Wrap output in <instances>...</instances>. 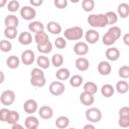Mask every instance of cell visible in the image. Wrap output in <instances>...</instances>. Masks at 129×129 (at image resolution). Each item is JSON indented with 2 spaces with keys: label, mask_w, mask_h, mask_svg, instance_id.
<instances>
[{
  "label": "cell",
  "mask_w": 129,
  "mask_h": 129,
  "mask_svg": "<svg viewBox=\"0 0 129 129\" xmlns=\"http://www.w3.org/2000/svg\"><path fill=\"white\" fill-rule=\"evenodd\" d=\"M31 83L34 86L42 87L46 82L43 72L37 68H34L31 72Z\"/></svg>",
  "instance_id": "6da1fadb"
},
{
  "label": "cell",
  "mask_w": 129,
  "mask_h": 129,
  "mask_svg": "<svg viewBox=\"0 0 129 129\" xmlns=\"http://www.w3.org/2000/svg\"><path fill=\"white\" fill-rule=\"evenodd\" d=\"M89 24L93 27H104L107 24V19L105 15H90L88 18Z\"/></svg>",
  "instance_id": "7a4b0ae2"
},
{
  "label": "cell",
  "mask_w": 129,
  "mask_h": 129,
  "mask_svg": "<svg viewBox=\"0 0 129 129\" xmlns=\"http://www.w3.org/2000/svg\"><path fill=\"white\" fill-rule=\"evenodd\" d=\"M83 30L80 27L76 26L67 29L64 33L65 37L71 40H78L82 38L83 36Z\"/></svg>",
  "instance_id": "3957f363"
},
{
  "label": "cell",
  "mask_w": 129,
  "mask_h": 129,
  "mask_svg": "<svg viewBox=\"0 0 129 129\" xmlns=\"http://www.w3.org/2000/svg\"><path fill=\"white\" fill-rule=\"evenodd\" d=\"M86 116L89 121L96 122L101 119L102 113L99 109L93 107L88 109L86 111Z\"/></svg>",
  "instance_id": "277c9868"
},
{
  "label": "cell",
  "mask_w": 129,
  "mask_h": 129,
  "mask_svg": "<svg viewBox=\"0 0 129 129\" xmlns=\"http://www.w3.org/2000/svg\"><path fill=\"white\" fill-rule=\"evenodd\" d=\"M15 95L14 93L11 90L4 91L1 97V102L5 105L11 104L14 101Z\"/></svg>",
  "instance_id": "5b68a950"
},
{
  "label": "cell",
  "mask_w": 129,
  "mask_h": 129,
  "mask_svg": "<svg viewBox=\"0 0 129 129\" xmlns=\"http://www.w3.org/2000/svg\"><path fill=\"white\" fill-rule=\"evenodd\" d=\"M49 91L54 95H59L64 91V86L60 82H54L50 84Z\"/></svg>",
  "instance_id": "8992f818"
},
{
  "label": "cell",
  "mask_w": 129,
  "mask_h": 129,
  "mask_svg": "<svg viewBox=\"0 0 129 129\" xmlns=\"http://www.w3.org/2000/svg\"><path fill=\"white\" fill-rule=\"evenodd\" d=\"M20 13L22 18L27 20L33 19L36 15L35 10L31 7L28 6L22 7Z\"/></svg>",
  "instance_id": "52a82bcc"
},
{
  "label": "cell",
  "mask_w": 129,
  "mask_h": 129,
  "mask_svg": "<svg viewBox=\"0 0 129 129\" xmlns=\"http://www.w3.org/2000/svg\"><path fill=\"white\" fill-rule=\"evenodd\" d=\"M34 58V53L31 50H26L22 54V60L26 65H30L32 63Z\"/></svg>",
  "instance_id": "ba28073f"
},
{
  "label": "cell",
  "mask_w": 129,
  "mask_h": 129,
  "mask_svg": "<svg viewBox=\"0 0 129 129\" xmlns=\"http://www.w3.org/2000/svg\"><path fill=\"white\" fill-rule=\"evenodd\" d=\"M37 108V103L32 99H30L26 101L24 105V109L26 112L28 113H33L35 112Z\"/></svg>",
  "instance_id": "9c48e42d"
},
{
  "label": "cell",
  "mask_w": 129,
  "mask_h": 129,
  "mask_svg": "<svg viewBox=\"0 0 129 129\" xmlns=\"http://www.w3.org/2000/svg\"><path fill=\"white\" fill-rule=\"evenodd\" d=\"M99 33L95 30H89L87 31L85 38L86 40L90 43L93 44L97 41L99 39Z\"/></svg>",
  "instance_id": "30bf717a"
},
{
  "label": "cell",
  "mask_w": 129,
  "mask_h": 129,
  "mask_svg": "<svg viewBox=\"0 0 129 129\" xmlns=\"http://www.w3.org/2000/svg\"><path fill=\"white\" fill-rule=\"evenodd\" d=\"M74 51L78 55H84L88 50V45L82 42H78L74 46Z\"/></svg>",
  "instance_id": "8fae6325"
},
{
  "label": "cell",
  "mask_w": 129,
  "mask_h": 129,
  "mask_svg": "<svg viewBox=\"0 0 129 129\" xmlns=\"http://www.w3.org/2000/svg\"><path fill=\"white\" fill-rule=\"evenodd\" d=\"M111 66L107 61H102L100 62L98 66V72L103 75H107L111 72Z\"/></svg>",
  "instance_id": "7c38bea8"
},
{
  "label": "cell",
  "mask_w": 129,
  "mask_h": 129,
  "mask_svg": "<svg viewBox=\"0 0 129 129\" xmlns=\"http://www.w3.org/2000/svg\"><path fill=\"white\" fill-rule=\"evenodd\" d=\"M40 117L44 119H49L51 118L53 115L52 109L47 106H44L40 108L39 111Z\"/></svg>",
  "instance_id": "4fadbf2b"
},
{
  "label": "cell",
  "mask_w": 129,
  "mask_h": 129,
  "mask_svg": "<svg viewBox=\"0 0 129 129\" xmlns=\"http://www.w3.org/2000/svg\"><path fill=\"white\" fill-rule=\"evenodd\" d=\"M116 40L115 35L110 31L108 30V32L106 33L103 37V42L106 45H110L114 43Z\"/></svg>",
  "instance_id": "5bb4252c"
},
{
  "label": "cell",
  "mask_w": 129,
  "mask_h": 129,
  "mask_svg": "<svg viewBox=\"0 0 129 129\" xmlns=\"http://www.w3.org/2000/svg\"><path fill=\"white\" fill-rule=\"evenodd\" d=\"M25 124L28 129L37 128L39 124L38 120L34 116H29L26 119Z\"/></svg>",
  "instance_id": "9a60e30c"
},
{
  "label": "cell",
  "mask_w": 129,
  "mask_h": 129,
  "mask_svg": "<svg viewBox=\"0 0 129 129\" xmlns=\"http://www.w3.org/2000/svg\"><path fill=\"white\" fill-rule=\"evenodd\" d=\"M106 56L109 60L114 61L119 57V51L115 47L110 48L107 50L106 52Z\"/></svg>",
  "instance_id": "2e32d148"
},
{
  "label": "cell",
  "mask_w": 129,
  "mask_h": 129,
  "mask_svg": "<svg viewBox=\"0 0 129 129\" xmlns=\"http://www.w3.org/2000/svg\"><path fill=\"white\" fill-rule=\"evenodd\" d=\"M35 41L38 44H44L48 42V36L46 33L43 31H40L35 35Z\"/></svg>",
  "instance_id": "e0dca14e"
},
{
  "label": "cell",
  "mask_w": 129,
  "mask_h": 129,
  "mask_svg": "<svg viewBox=\"0 0 129 129\" xmlns=\"http://www.w3.org/2000/svg\"><path fill=\"white\" fill-rule=\"evenodd\" d=\"M80 100L81 102L85 105H90L94 102L93 96L85 92H83L80 96Z\"/></svg>",
  "instance_id": "ac0fdd59"
},
{
  "label": "cell",
  "mask_w": 129,
  "mask_h": 129,
  "mask_svg": "<svg viewBox=\"0 0 129 129\" xmlns=\"http://www.w3.org/2000/svg\"><path fill=\"white\" fill-rule=\"evenodd\" d=\"M19 42L23 45H27L32 42L31 34L28 32H22L19 37Z\"/></svg>",
  "instance_id": "d6986e66"
},
{
  "label": "cell",
  "mask_w": 129,
  "mask_h": 129,
  "mask_svg": "<svg viewBox=\"0 0 129 129\" xmlns=\"http://www.w3.org/2000/svg\"><path fill=\"white\" fill-rule=\"evenodd\" d=\"M18 19L15 15H8L5 20V24L7 27H16L18 25Z\"/></svg>",
  "instance_id": "ffe728a7"
},
{
  "label": "cell",
  "mask_w": 129,
  "mask_h": 129,
  "mask_svg": "<svg viewBox=\"0 0 129 129\" xmlns=\"http://www.w3.org/2000/svg\"><path fill=\"white\" fill-rule=\"evenodd\" d=\"M28 27L31 31L36 33L40 31H43L44 30L43 24L39 21H34L30 23Z\"/></svg>",
  "instance_id": "44dd1931"
},
{
  "label": "cell",
  "mask_w": 129,
  "mask_h": 129,
  "mask_svg": "<svg viewBox=\"0 0 129 129\" xmlns=\"http://www.w3.org/2000/svg\"><path fill=\"white\" fill-rule=\"evenodd\" d=\"M47 28L49 32L54 34H59L61 30L60 26L55 22H50L48 23Z\"/></svg>",
  "instance_id": "7402d4cb"
},
{
  "label": "cell",
  "mask_w": 129,
  "mask_h": 129,
  "mask_svg": "<svg viewBox=\"0 0 129 129\" xmlns=\"http://www.w3.org/2000/svg\"><path fill=\"white\" fill-rule=\"evenodd\" d=\"M89 62L85 58H79L76 61L77 68L80 71H85L89 67Z\"/></svg>",
  "instance_id": "603a6c76"
},
{
  "label": "cell",
  "mask_w": 129,
  "mask_h": 129,
  "mask_svg": "<svg viewBox=\"0 0 129 129\" xmlns=\"http://www.w3.org/2000/svg\"><path fill=\"white\" fill-rule=\"evenodd\" d=\"M19 118V115L17 112L15 111H11L9 112L6 121L9 124H15Z\"/></svg>",
  "instance_id": "cb8c5ba5"
},
{
  "label": "cell",
  "mask_w": 129,
  "mask_h": 129,
  "mask_svg": "<svg viewBox=\"0 0 129 129\" xmlns=\"http://www.w3.org/2000/svg\"><path fill=\"white\" fill-rule=\"evenodd\" d=\"M84 89L85 92L90 94H95L97 90V87L95 83L89 82H87L84 86Z\"/></svg>",
  "instance_id": "d4e9b609"
},
{
  "label": "cell",
  "mask_w": 129,
  "mask_h": 129,
  "mask_svg": "<svg viewBox=\"0 0 129 129\" xmlns=\"http://www.w3.org/2000/svg\"><path fill=\"white\" fill-rule=\"evenodd\" d=\"M118 12L121 18H124L128 16V6L127 4L122 3L120 4L118 7Z\"/></svg>",
  "instance_id": "484cf974"
},
{
  "label": "cell",
  "mask_w": 129,
  "mask_h": 129,
  "mask_svg": "<svg viewBox=\"0 0 129 129\" xmlns=\"http://www.w3.org/2000/svg\"><path fill=\"white\" fill-rule=\"evenodd\" d=\"M8 66L11 69H15L18 67L19 64V59L18 57L15 55L9 56L7 61Z\"/></svg>",
  "instance_id": "4316f807"
},
{
  "label": "cell",
  "mask_w": 129,
  "mask_h": 129,
  "mask_svg": "<svg viewBox=\"0 0 129 129\" xmlns=\"http://www.w3.org/2000/svg\"><path fill=\"white\" fill-rule=\"evenodd\" d=\"M5 35L9 39H14L17 34V30L16 27H7L4 31Z\"/></svg>",
  "instance_id": "83f0119b"
},
{
  "label": "cell",
  "mask_w": 129,
  "mask_h": 129,
  "mask_svg": "<svg viewBox=\"0 0 129 129\" xmlns=\"http://www.w3.org/2000/svg\"><path fill=\"white\" fill-rule=\"evenodd\" d=\"M114 92L112 86L109 84H106L102 86L101 88V93L103 96L106 97H111Z\"/></svg>",
  "instance_id": "f1b7e54d"
},
{
  "label": "cell",
  "mask_w": 129,
  "mask_h": 129,
  "mask_svg": "<svg viewBox=\"0 0 129 129\" xmlns=\"http://www.w3.org/2000/svg\"><path fill=\"white\" fill-rule=\"evenodd\" d=\"M56 76L57 79L60 80H65L70 76V72L67 69L62 68L57 71Z\"/></svg>",
  "instance_id": "f546056e"
},
{
  "label": "cell",
  "mask_w": 129,
  "mask_h": 129,
  "mask_svg": "<svg viewBox=\"0 0 129 129\" xmlns=\"http://www.w3.org/2000/svg\"><path fill=\"white\" fill-rule=\"evenodd\" d=\"M69 123V119L66 116H60L58 117L56 121V125L60 128H63L66 127Z\"/></svg>",
  "instance_id": "4dcf8cb0"
},
{
  "label": "cell",
  "mask_w": 129,
  "mask_h": 129,
  "mask_svg": "<svg viewBox=\"0 0 129 129\" xmlns=\"http://www.w3.org/2000/svg\"><path fill=\"white\" fill-rule=\"evenodd\" d=\"M38 66L43 69H47L49 66V61L48 58L44 56L40 55L38 56L37 60Z\"/></svg>",
  "instance_id": "1f68e13d"
},
{
  "label": "cell",
  "mask_w": 129,
  "mask_h": 129,
  "mask_svg": "<svg viewBox=\"0 0 129 129\" xmlns=\"http://www.w3.org/2000/svg\"><path fill=\"white\" fill-rule=\"evenodd\" d=\"M117 91L119 93H126L128 89V85L127 82L123 81H119L117 83L116 85Z\"/></svg>",
  "instance_id": "d6a6232c"
},
{
  "label": "cell",
  "mask_w": 129,
  "mask_h": 129,
  "mask_svg": "<svg viewBox=\"0 0 129 129\" xmlns=\"http://www.w3.org/2000/svg\"><path fill=\"white\" fill-rule=\"evenodd\" d=\"M52 46L50 41L47 42L44 44H38L37 49L40 52L42 53H49L52 49Z\"/></svg>",
  "instance_id": "836d02e7"
},
{
  "label": "cell",
  "mask_w": 129,
  "mask_h": 129,
  "mask_svg": "<svg viewBox=\"0 0 129 129\" xmlns=\"http://www.w3.org/2000/svg\"><path fill=\"white\" fill-rule=\"evenodd\" d=\"M70 82L73 87H79L82 83L83 79L79 75H74L71 79Z\"/></svg>",
  "instance_id": "e575fe53"
},
{
  "label": "cell",
  "mask_w": 129,
  "mask_h": 129,
  "mask_svg": "<svg viewBox=\"0 0 129 129\" xmlns=\"http://www.w3.org/2000/svg\"><path fill=\"white\" fill-rule=\"evenodd\" d=\"M107 19V24L108 25H112L114 24L117 20V17L116 14L113 12H109L105 15Z\"/></svg>",
  "instance_id": "d590c367"
},
{
  "label": "cell",
  "mask_w": 129,
  "mask_h": 129,
  "mask_svg": "<svg viewBox=\"0 0 129 129\" xmlns=\"http://www.w3.org/2000/svg\"><path fill=\"white\" fill-rule=\"evenodd\" d=\"M82 7L85 11H90L94 8V2L92 0H84L82 3Z\"/></svg>",
  "instance_id": "8d00e7d4"
},
{
  "label": "cell",
  "mask_w": 129,
  "mask_h": 129,
  "mask_svg": "<svg viewBox=\"0 0 129 129\" xmlns=\"http://www.w3.org/2000/svg\"><path fill=\"white\" fill-rule=\"evenodd\" d=\"M52 62L54 66L59 67L63 62V57L59 54H55L52 57Z\"/></svg>",
  "instance_id": "74e56055"
},
{
  "label": "cell",
  "mask_w": 129,
  "mask_h": 129,
  "mask_svg": "<svg viewBox=\"0 0 129 129\" xmlns=\"http://www.w3.org/2000/svg\"><path fill=\"white\" fill-rule=\"evenodd\" d=\"M1 49L4 52L9 51L12 48V45L11 43L6 40H2L0 42Z\"/></svg>",
  "instance_id": "f35d334b"
},
{
  "label": "cell",
  "mask_w": 129,
  "mask_h": 129,
  "mask_svg": "<svg viewBox=\"0 0 129 129\" xmlns=\"http://www.w3.org/2000/svg\"><path fill=\"white\" fill-rule=\"evenodd\" d=\"M118 123L120 126L122 127H128L129 125V115L120 116Z\"/></svg>",
  "instance_id": "ab89813d"
},
{
  "label": "cell",
  "mask_w": 129,
  "mask_h": 129,
  "mask_svg": "<svg viewBox=\"0 0 129 129\" xmlns=\"http://www.w3.org/2000/svg\"><path fill=\"white\" fill-rule=\"evenodd\" d=\"M119 76L123 78H127L129 77V67L124 66L121 67L119 70Z\"/></svg>",
  "instance_id": "60d3db41"
},
{
  "label": "cell",
  "mask_w": 129,
  "mask_h": 129,
  "mask_svg": "<svg viewBox=\"0 0 129 129\" xmlns=\"http://www.w3.org/2000/svg\"><path fill=\"white\" fill-rule=\"evenodd\" d=\"M19 7V4L17 1H11L8 5V9L11 12H15L17 11Z\"/></svg>",
  "instance_id": "b9f144b4"
},
{
  "label": "cell",
  "mask_w": 129,
  "mask_h": 129,
  "mask_svg": "<svg viewBox=\"0 0 129 129\" xmlns=\"http://www.w3.org/2000/svg\"><path fill=\"white\" fill-rule=\"evenodd\" d=\"M55 45L58 48H63L66 45V42L62 37H59L55 39Z\"/></svg>",
  "instance_id": "7bdbcfd3"
},
{
  "label": "cell",
  "mask_w": 129,
  "mask_h": 129,
  "mask_svg": "<svg viewBox=\"0 0 129 129\" xmlns=\"http://www.w3.org/2000/svg\"><path fill=\"white\" fill-rule=\"evenodd\" d=\"M55 6L59 9H63L67 6V1L66 0H55Z\"/></svg>",
  "instance_id": "ee69618b"
},
{
  "label": "cell",
  "mask_w": 129,
  "mask_h": 129,
  "mask_svg": "<svg viewBox=\"0 0 129 129\" xmlns=\"http://www.w3.org/2000/svg\"><path fill=\"white\" fill-rule=\"evenodd\" d=\"M109 30L111 31L115 35V36H116V39H118L120 37V36L121 34V30L119 27L114 26L110 28L109 29Z\"/></svg>",
  "instance_id": "f6af8a7d"
},
{
  "label": "cell",
  "mask_w": 129,
  "mask_h": 129,
  "mask_svg": "<svg viewBox=\"0 0 129 129\" xmlns=\"http://www.w3.org/2000/svg\"><path fill=\"white\" fill-rule=\"evenodd\" d=\"M10 111L7 109L3 108L1 110V120L3 121H6V119L9 112Z\"/></svg>",
  "instance_id": "bcb514c9"
},
{
  "label": "cell",
  "mask_w": 129,
  "mask_h": 129,
  "mask_svg": "<svg viewBox=\"0 0 129 129\" xmlns=\"http://www.w3.org/2000/svg\"><path fill=\"white\" fill-rule=\"evenodd\" d=\"M119 116L123 115H129L128 113V107H123L121 108L119 111Z\"/></svg>",
  "instance_id": "7dc6e473"
},
{
  "label": "cell",
  "mask_w": 129,
  "mask_h": 129,
  "mask_svg": "<svg viewBox=\"0 0 129 129\" xmlns=\"http://www.w3.org/2000/svg\"><path fill=\"white\" fill-rule=\"evenodd\" d=\"M30 2L33 6H39L42 4L43 1L42 0H30Z\"/></svg>",
  "instance_id": "c3c4849f"
},
{
  "label": "cell",
  "mask_w": 129,
  "mask_h": 129,
  "mask_svg": "<svg viewBox=\"0 0 129 129\" xmlns=\"http://www.w3.org/2000/svg\"><path fill=\"white\" fill-rule=\"evenodd\" d=\"M123 41L127 45H129L128 41H129V34H126L124 36H123Z\"/></svg>",
  "instance_id": "681fc988"
},
{
  "label": "cell",
  "mask_w": 129,
  "mask_h": 129,
  "mask_svg": "<svg viewBox=\"0 0 129 129\" xmlns=\"http://www.w3.org/2000/svg\"><path fill=\"white\" fill-rule=\"evenodd\" d=\"M84 128H95V127L90 124H88L86 126H84Z\"/></svg>",
  "instance_id": "f907efd6"
},
{
  "label": "cell",
  "mask_w": 129,
  "mask_h": 129,
  "mask_svg": "<svg viewBox=\"0 0 129 129\" xmlns=\"http://www.w3.org/2000/svg\"><path fill=\"white\" fill-rule=\"evenodd\" d=\"M13 128H20V127H22V128H23V127L22 126H20L19 124H14V126L12 127Z\"/></svg>",
  "instance_id": "816d5d0a"
}]
</instances>
